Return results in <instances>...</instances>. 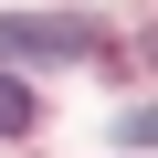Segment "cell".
<instances>
[{
    "label": "cell",
    "mask_w": 158,
    "mask_h": 158,
    "mask_svg": "<svg viewBox=\"0 0 158 158\" xmlns=\"http://www.w3.org/2000/svg\"><path fill=\"white\" fill-rule=\"evenodd\" d=\"M74 53H95V32L74 21V11H53V21L11 11V21H0V63H74Z\"/></svg>",
    "instance_id": "cell-1"
},
{
    "label": "cell",
    "mask_w": 158,
    "mask_h": 158,
    "mask_svg": "<svg viewBox=\"0 0 158 158\" xmlns=\"http://www.w3.org/2000/svg\"><path fill=\"white\" fill-rule=\"evenodd\" d=\"M0 137H32V95L11 85V63H0Z\"/></svg>",
    "instance_id": "cell-2"
}]
</instances>
